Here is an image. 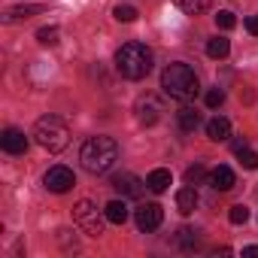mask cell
<instances>
[{
    "instance_id": "cell-1",
    "label": "cell",
    "mask_w": 258,
    "mask_h": 258,
    "mask_svg": "<svg viewBox=\"0 0 258 258\" xmlns=\"http://www.w3.org/2000/svg\"><path fill=\"white\" fill-rule=\"evenodd\" d=\"M161 88H164L167 97H173V100H179V103H188V100H195V94L201 91V82H198V73H195L188 64L176 61V64H167V67H164V73H161Z\"/></svg>"
},
{
    "instance_id": "cell-2",
    "label": "cell",
    "mask_w": 258,
    "mask_h": 258,
    "mask_svg": "<svg viewBox=\"0 0 258 258\" xmlns=\"http://www.w3.org/2000/svg\"><path fill=\"white\" fill-rule=\"evenodd\" d=\"M79 161L88 173L100 176V173H109L112 164L118 161V143L112 137H88L82 143V152H79Z\"/></svg>"
},
{
    "instance_id": "cell-3",
    "label": "cell",
    "mask_w": 258,
    "mask_h": 258,
    "mask_svg": "<svg viewBox=\"0 0 258 258\" xmlns=\"http://www.w3.org/2000/svg\"><path fill=\"white\" fill-rule=\"evenodd\" d=\"M152 64H155V55L143 43H124L115 52V70L124 79H143V76H149L152 73Z\"/></svg>"
},
{
    "instance_id": "cell-4",
    "label": "cell",
    "mask_w": 258,
    "mask_h": 258,
    "mask_svg": "<svg viewBox=\"0 0 258 258\" xmlns=\"http://www.w3.org/2000/svg\"><path fill=\"white\" fill-rule=\"evenodd\" d=\"M34 140H37L43 149H49V152H61V149H67V143H70V127H67L58 115H43V118H37V124H34Z\"/></svg>"
},
{
    "instance_id": "cell-5",
    "label": "cell",
    "mask_w": 258,
    "mask_h": 258,
    "mask_svg": "<svg viewBox=\"0 0 258 258\" xmlns=\"http://www.w3.org/2000/svg\"><path fill=\"white\" fill-rule=\"evenodd\" d=\"M73 219H76V225H79L88 237H100V234H103V219H106V213L100 216V210H97L91 201H79V204L73 207Z\"/></svg>"
},
{
    "instance_id": "cell-6",
    "label": "cell",
    "mask_w": 258,
    "mask_h": 258,
    "mask_svg": "<svg viewBox=\"0 0 258 258\" xmlns=\"http://www.w3.org/2000/svg\"><path fill=\"white\" fill-rule=\"evenodd\" d=\"M43 185L52 191V195H64V191H70L73 185H76V176H73V170L70 167H49L46 170V176H43Z\"/></svg>"
},
{
    "instance_id": "cell-7",
    "label": "cell",
    "mask_w": 258,
    "mask_h": 258,
    "mask_svg": "<svg viewBox=\"0 0 258 258\" xmlns=\"http://www.w3.org/2000/svg\"><path fill=\"white\" fill-rule=\"evenodd\" d=\"M134 219H137V228H140L143 234H149V231L161 228V222H164V210H161L158 204H143V207H137Z\"/></svg>"
},
{
    "instance_id": "cell-8",
    "label": "cell",
    "mask_w": 258,
    "mask_h": 258,
    "mask_svg": "<svg viewBox=\"0 0 258 258\" xmlns=\"http://www.w3.org/2000/svg\"><path fill=\"white\" fill-rule=\"evenodd\" d=\"M0 146H4V152H10V155H25L28 152V137H25V131H19V127H7V131L0 134Z\"/></svg>"
},
{
    "instance_id": "cell-9",
    "label": "cell",
    "mask_w": 258,
    "mask_h": 258,
    "mask_svg": "<svg viewBox=\"0 0 258 258\" xmlns=\"http://www.w3.org/2000/svg\"><path fill=\"white\" fill-rule=\"evenodd\" d=\"M143 185H146V182H140L134 173H118V176H112V188H115L121 198H140V195H143Z\"/></svg>"
},
{
    "instance_id": "cell-10",
    "label": "cell",
    "mask_w": 258,
    "mask_h": 258,
    "mask_svg": "<svg viewBox=\"0 0 258 258\" xmlns=\"http://www.w3.org/2000/svg\"><path fill=\"white\" fill-rule=\"evenodd\" d=\"M137 118H140V124H155V121L161 118V103H158V97H152V94L140 97V100H137Z\"/></svg>"
},
{
    "instance_id": "cell-11",
    "label": "cell",
    "mask_w": 258,
    "mask_h": 258,
    "mask_svg": "<svg viewBox=\"0 0 258 258\" xmlns=\"http://www.w3.org/2000/svg\"><path fill=\"white\" fill-rule=\"evenodd\" d=\"M207 137H210L213 143H225V140L231 137V121L222 118V115L210 118V121H207Z\"/></svg>"
},
{
    "instance_id": "cell-12",
    "label": "cell",
    "mask_w": 258,
    "mask_h": 258,
    "mask_svg": "<svg viewBox=\"0 0 258 258\" xmlns=\"http://www.w3.org/2000/svg\"><path fill=\"white\" fill-rule=\"evenodd\" d=\"M210 185H213L216 191H231V188H234V170H231L228 164H219V167L210 173Z\"/></svg>"
},
{
    "instance_id": "cell-13",
    "label": "cell",
    "mask_w": 258,
    "mask_h": 258,
    "mask_svg": "<svg viewBox=\"0 0 258 258\" xmlns=\"http://www.w3.org/2000/svg\"><path fill=\"white\" fill-rule=\"evenodd\" d=\"M176 210L182 216H188V213L198 210V185H185V188L176 191Z\"/></svg>"
},
{
    "instance_id": "cell-14",
    "label": "cell",
    "mask_w": 258,
    "mask_h": 258,
    "mask_svg": "<svg viewBox=\"0 0 258 258\" xmlns=\"http://www.w3.org/2000/svg\"><path fill=\"white\" fill-rule=\"evenodd\" d=\"M170 182H173V176H170V170H164V167H158V170H152V173L146 176V188H149V191H155V195L167 191V188H170Z\"/></svg>"
},
{
    "instance_id": "cell-15",
    "label": "cell",
    "mask_w": 258,
    "mask_h": 258,
    "mask_svg": "<svg viewBox=\"0 0 258 258\" xmlns=\"http://www.w3.org/2000/svg\"><path fill=\"white\" fill-rule=\"evenodd\" d=\"M103 213H106V222H109V225H124L127 216H131V210H127L124 201H109V204L103 207Z\"/></svg>"
},
{
    "instance_id": "cell-16",
    "label": "cell",
    "mask_w": 258,
    "mask_h": 258,
    "mask_svg": "<svg viewBox=\"0 0 258 258\" xmlns=\"http://www.w3.org/2000/svg\"><path fill=\"white\" fill-rule=\"evenodd\" d=\"M176 118H179V127H182V131H195V127L201 124V112H198L195 106H182V109L176 112Z\"/></svg>"
},
{
    "instance_id": "cell-17",
    "label": "cell",
    "mask_w": 258,
    "mask_h": 258,
    "mask_svg": "<svg viewBox=\"0 0 258 258\" xmlns=\"http://www.w3.org/2000/svg\"><path fill=\"white\" fill-rule=\"evenodd\" d=\"M43 7H16V10H7L4 13V22L13 25V22H22V19H31V16H40Z\"/></svg>"
},
{
    "instance_id": "cell-18",
    "label": "cell",
    "mask_w": 258,
    "mask_h": 258,
    "mask_svg": "<svg viewBox=\"0 0 258 258\" xmlns=\"http://www.w3.org/2000/svg\"><path fill=\"white\" fill-rule=\"evenodd\" d=\"M228 52H231V43H228L225 37H213V40L207 43V55H210L213 61H219V58H228Z\"/></svg>"
},
{
    "instance_id": "cell-19",
    "label": "cell",
    "mask_w": 258,
    "mask_h": 258,
    "mask_svg": "<svg viewBox=\"0 0 258 258\" xmlns=\"http://www.w3.org/2000/svg\"><path fill=\"white\" fill-rule=\"evenodd\" d=\"M176 7L182 13H188V16H201V13H207L213 7V0H176Z\"/></svg>"
},
{
    "instance_id": "cell-20",
    "label": "cell",
    "mask_w": 258,
    "mask_h": 258,
    "mask_svg": "<svg viewBox=\"0 0 258 258\" xmlns=\"http://www.w3.org/2000/svg\"><path fill=\"white\" fill-rule=\"evenodd\" d=\"M204 179H207L204 164H191V167L185 170V185H204Z\"/></svg>"
},
{
    "instance_id": "cell-21",
    "label": "cell",
    "mask_w": 258,
    "mask_h": 258,
    "mask_svg": "<svg viewBox=\"0 0 258 258\" xmlns=\"http://www.w3.org/2000/svg\"><path fill=\"white\" fill-rule=\"evenodd\" d=\"M237 158H240V164H243L246 170H258V152H252L249 146H246V149H240V152H237Z\"/></svg>"
},
{
    "instance_id": "cell-22",
    "label": "cell",
    "mask_w": 258,
    "mask_h": 258,
    "mask_svg": "<svg viewBox=\"0 0 258 258\" xmlns=\"http://www.w3.org/2000/svg\"><path fill=\"white\" fill-rule=\"evenodd\" d=\"M112 16H115V22H124V25H127V22H134V19H137V10H134V7H127V4H118V7L112 10Z\"/></svg>"
},
{
    "instance_id": "cell-23",
    "label": "cell",
    "mask_w": 258,
    "mask_h": 258,
    "mask_svg": "<svg viewBox=\"0 0 258 258\" xmlns=\"http://www.w3.org/2000/svg\"><path fill=\"white\" fill-rule=\"evenodd\" d=\"M176 240H179V246H182V249H191V246H198V231L182 228V231L176 234Z\"/></svg>"
},
{
    "instance_id": "cell-24",
    "label": "cell",
    "mask_w": 258,
    "mask_h": 258,
    "mask_svg": "<svg viewBox=\"0 0 258 258\" xmlns=\"http://www.w3.org/2000/svg\"><path fill=\"white\" fill-rule=\"evenodd\" d=\"M37 40H40L43 46H55V43H58V28H40V31H37Z\"/></svg>"
},
{
    "instance_id": "cell-25",
    "label": "cell",
    "mask_w": 258,
    "mask_h": 258,
    "mask_svg": "<svg viewBox=\"0 0 258 258\" xmlns=\"http://www.w3.org/2000/svg\"><path fill=\"white\" fill-rule=\"evenodd\" d=\"M216 25H219L222 31H231V28L237 25V19H234V13H228V10H222V13L216 16Z\"/></svg>"
},
{
    "instance_id": "cell-26",
    "label": "cell",
    "mask_w": 258,
    "mask_h": 258,
    "mask_svg": "<svg viewBox=\"0 0 258 258\" xmlns=\"http://www.w3.org/2000/svg\"><path fill=\"white\" fill-rule=\"evenodd\" d=\"M222 103H225V91H222V88H210V91H207V106L216 109V106H222Z\"/></svg>"
},
{
    "instance_id": "cell-27",
    "label": "cell",
    "mask_w": 258,
    "mask_h": 258,
    "mask_svg": "<svg viewBox=\"0 0 258 258\" xmlns=\"http://www.w3.org/2000/svg\"><path fill=\"white\" fill-rule=\"evenodd\" d=\"M228 219H231L234 225H243V222L249 219V210H246L243 204H237V207H231V213H228Z\"/></svg>"
},
{
    "instance_id": "cell-28",
    "label": "cell",
    "mask_w": 258,
    "mask_h": 258,
    "mask_svg": "<svg viewBox=\"0 0 258 258\" xmlns=\"http://www.w3.org/2000/svg\"><path fill=\"white\" fill-rule=\"evenodd\" d=\"M246 31L258 37V16H249V19H246Z\"/></svg>"
},
{
    "instance_id": "cell-29",
    "label": "cell",
    "mask_w": 258,
    "mask_h": 258,
    "mask_svg": "<svg viewBox=\"0 0 258 258\" xmlns=\"http://www.w3.org/2000/svg\"><path fill=\"white\" fill-rule=\"evenodd\" d=\"M243 258H258V246H246L243 249Z\"/></svg>"
}]
</instances>
